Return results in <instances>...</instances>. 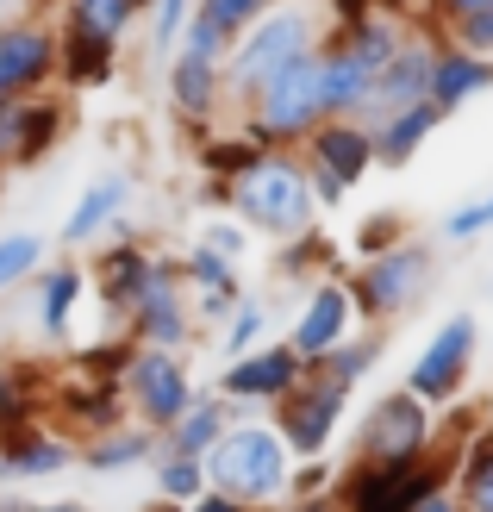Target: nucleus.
<instances>
[{
	"instance_id": "nucleus-14",
	"label": "nucleus",
	"mask_w": 493,
	"mask_h": 512,
	"mask_svg": "<svg viewBox=\"0 0 493 512\" xmlns=\"http://www.w3.org/2000/svg\"><path fill=\"white\" fill-rule=\"evenodd\" d=\"M132 313H138V338L150 350H169V344L188 338V306H181V294L169 288V269H150V281L132 300Z\"/></svg>"
},
{
	"instance_id": "nucleus-11",
	"label": "nucleus",
	"mask_w": 493,
	"mask_h": 512,
	"mask_svg": "<svg viewBox=\"0 0 493 512\" xmlns=\"http://www.w3.org/2000/svg\"><path fill=\"white\" fill-rule=\"evenodd\" d=\"M425 438H431V425H425V400L419 394H387L369 413V431H362V444H369L375 463H412Z\"/></svg>"
},
{
	"instance_id": "nucleus-4",
	"label": "nucleus",
	"mask_w": 493,
	"mask_h": 512,
	"mask_svg": "<svg viewBox=\"0 0 493 512\" xmlns=\"http://www.w3.org/2000/svg\"><path fill=\"white\" fill-rule=\"evenodd\" d=\"M213 456V481L225 494H238V500H275L281 494V481H288V450H281V438L269 425H238V431H225V438L206 450Z\"/></svg>"
},
{
	"instance_id": "nucleus-21",
	"label": "nucleus",
	"mask_w": 493,
	"mask_h": 512,
	"mask_svg": "<svg viewBox=\"0 0 493 512\" xmlns=\"http://www.w3.org/2000/svg\"><path fill=\"white\" fill-rule=\"evenodd\" d=\"M113 44L119 38H100V32H88V25H69V32L57 38V75H69V82H107Z\"/></svg>"
},
{
	"instance_id": "nucleus-44",
	"label": "nucleus",
	"mask_w": 493,
	"mask_h": 512,
	"mask_svg": "<svg viewBox=\"0 0 493 512\" xmlns=\"http://www.w3.org/2000/svg\"><path fill=\"white\" fill-rule=\"evenodd\" d=\"M194 512H238V500H225V494H213V500H200Z\"/></svg>"
},
{
	"instance_id": "nucleus-30",
	"label": "nucleus",
	"mask_w": 493,
	"mask_h": 512,
	"mask_svg": "<svg viewBox=\"0 0 493 512\" xmlns=\"http://www.w3.org/2000/svg\"><path fill=\"white\" fill-rule=\"evenodd\" d=\"M462 494H469V506H475V512H493V438H481V444H475L469 475H462Z\"/></svg>"
},
{
	"instance_id": "nucleus-9",
	"label": "nucleus",
	"mask_w": 493,
	"mask_h": 512,
	"mask_svg": "<svg viewBox=\"0 0 493 512\" xmlns=\"http://www.w3.org/2000/svg\"><path fill=\"white\" fill-rule=\"evenodd\" d=\"M344 394H350V381H313V388H294L281 394V431H288V450H300V456H319L325 450V438H331V425H337V413H344Z\"/></svg>"
},
{
	"instance_id": "nucleus-46",
	"label": "nucleus",
	"mask_w": 493,
	"mask_h": 512,
	"mask_svg": "<svg viewBox=\"0 0 493 512\" xmlns=\"http://www.w3.org/2000/svg\"><path fill=\"white\" fill-rule=\"evenodd\" d=\"M300 512H325V506H300Z\"/></svg>"
},
{
	"instance_id": "nucleus-29",
	"label": "nucleus",
	"mask_w": 493,
	"mask_h": 512,
	"mask_svg": "<svg viewBox=\"0 0 493 512\" xmlns=\"http://www.w3.org/2000/svg\"><path fill=\"white\" fill-rule=\"evenodd\" d=\"M38 238L32 232H13V238H0V294H7L13 288V281H25V275H32L38 269Z\"/></svg>"
},
{
	"instance_id": "nucleus-33",
	"label": "nucleus",
	"mask_w": 493,
	"mask_h": 512,
	"mask_svg": "<svg viewBox=\"0 0 493 512\" xmlns=\"http://www.w3.org/2000/svg\"><path fill=\"white\" fill-rule=\"evenodd\" d=\"M63 463H69L63 444H19L7 456V469H19V475H50V469H63Z\"/></svg>"
},
{
	"instance_id": "nucleus-26",
	"label": "nucleus",
	"mask_w": 493,
	"mask_h": 512,
	"mask_svg": "<svg viewBox=\"0 0 493 512\" xmlns=\"http://www.w3.org/2000/svg\"><path fill=\"white\" fill-rule=\"evenodd\" d=\"M75 294H82V275H75V269H50V275L38 281V319H44L50 338H63V331H69Z\"/></svg>"
},
{
	"instance_id": "nucleus-43",
	"label": "nucleus",
	"mask_w": 493,
	"mask_h": 512,
	"mask_svg": "<svg viewBox=\"0 0 493 512\" xmlns=\"http://www.w3.org/2000/svg\"><path fill=\"white\" fill-rule=\"evenodd\" d=\"M412 512H456V506H450L444 494H425V500H419V506H412Z\"/></svg>"
},
{
	"instance_id": "nucleus-45",
	"label": "nucleus",
	"mask_w": 493,
	"mask_h": 512,
	"mask_svg": "<svg viewBox=\"0 0 493 512\" xmlns=\"http://www.w3.org/2000/svg\"><path fill=\"white\" fill-rule=\"evenodd\" d=\"M38 512H82V506H38Z\"/></svg>"
},
{
	"instance_id": "nucleus-8",
	"label": "nucleus",
	"mask_w": 493,
	"mask_h": 512,
	"mask_svg": "<svg viewBox=\"0 0 493 512\" xmlns=\"http://www.w3.org/2000/svg\"><path fill=\"white\" fill-rule=\"evenodd\" d=\"M469 356H475V319L456 313V319H444V331L425 344L419 363H412L406 394H419V400H450V394L462 388V369H469Z\"/></svg>"
},
{
	"instance_id": "nucleus-38",
	"label": "nucleus",
	"mask_w": 493,
	"mask_h": 512,
	"mask_svg": "<svg viewBox=\"0 0 493 512\" xmlns=\"http://www.w3.org/2000/svg\"><path fill=\"white\" fill-rule=\"evenodd\" d=\"M200 250H213V256H225V263H238V256H244V232H238V225H206V238H200Z\"/></svg>"
},
{
	"instance_id": "nucleus-10",
	"label": "nucleus",
	"mask_w": 493,
	"mask_h": 512,
	"mask_svg": "<svg viewBox=\"0 0 493 512\" xmlns=\"http://www.w3.org/2000/svg\"><path fill=\"white\" fill-rule=\"evenodd\" d=\"M425 281H431V250L425 244H387L369 263V275H362V294H369L375 313H406V306L425 294Z\"/></svg>"
},
{
	"instance_id": "nucleus-39",
	"label": "nucleus",
	"mask_w": 493,
	"mask_h": 512,
	"mask_svg": "<svg viewBox=\"0 0 493 512\" xmlns=\"http://www.w3.org/2000/svg\"><path fill=\"white\" fill-rule=\"evenodd\" d=\"M19 119H25V100H0V163H13L19 150Z\"/></svg>"
},
{
	"instance_id": "nucleus-2",
	"label": "nucleus",
	"mask_w": 493,
	"mask_h": 512,
	"mask_svg": "<svg viewBox=\"0 0 493 512\" xmlns=\"http://www.w3.org/2000/svg\"><path fill=\"white\" fill-rule=\"evenodd\" d=\"M225 200L238 207L250 225H263V232H306V219H313V188H306V169L288 163V157H256L244 175H231Z\"/></svg>"
},
{
	"instance_id": "nucleus-25",
	"label": "nucleus",
	"mask_w": 493,
	"mask_h": 512,
	"mask_svg": "<svg viewBox=\"0 0 493 512\" xmlns=\"http://www.w3.org/2000/svg\"><path fill=\"white\" fill-rule=\"evenodd\" d=\"M63 132V107L57 100H25V119H19V150H13V163H32L44 157L50 144H57Z\"/></svg>"
},
{
	"instance_id": "nucleus-7",
	"label": "nucleus",
	"mask_w": 493,
	"mask_h": 512,
	"mask_svg": "<svg viewBox=\"0 0 493 512\" xmlns=\"http://www.w3.org/2000/svg\"><path fill=\"white\" fill-rule=\"evenodd\" d=\"M57 75V32H44L38 19L0 25V100H25Z\"/></svg>"
},
{
	"instance_id": "nucleus-34",
	"label": "nucleus",
	"mask_w": 493,
	"mask_h": 512,
	"mask_svg": "<svg viewBox=\"0 0 493 512\" xmlns=\"http://www.w3.org/2000/svg\"><path fill=\"white\" fill-rule=\"evenodd\" d=\"M163 494L169 500L200 494V456H169V463H163Z\"/></svg>"
},
{
	"instance_id": "nucleus-31",
	"label": "nucleus",
	"mask_w": 493,
	"mask_h": 512,
	"mask_svg": "<svg viewBox=\"0 0 493 512\" xmlns=\"http://www.w3.org/2000/svg\"><path fill=\"white\" fill-rule=\"evenodd\" d=\"M194 0H150V50H169L181 38V25H188Z\"/></svg>"
},
{
	"instance_id": "nucleus-27",
	"label": "nucleus",
	"mask_w": 493,
	"mask_h": 512,
	"mask_svg": "<svg viewBox=\"0 0 493 512\" xmlns=\"http://www.w3.org/2000/svg\"><path fill=\"white\" fill-rule=\"evenodd\" d=\"M269 7H281V0H194V19H206L213 32H225L231 44H238V32H250Z\"/></svg>"
},
{
	"instance_id": "nucleus-32",
	"label": "nucleus",
	"mask_w": 493,
	"mask_h": 512,
	"mask_svg": "<svg viewBox=\"0 0 493 512\" xmlns=\"http://www.w3.org/2000/svg\"><path fill=\"white\" fill-rule=\"evenodd\" d=\"M450 44L475 50V57H493V7H481V13H469V19H456V25H450Z\"/></svg>"
},
{
	"instance_id": "nucleus-13",
	"label": "nucleus",
	"mask_w": 493,
	"mask_h": 512,
	"mask_svg": "<svg viewBox=\"0 0 493 512\" xmlns=\"http://www.w3.org/2000/svg\"><path fill=\"white\" fill-rule=\"evenodd\" d=\"M344 331H350V294L337 288V281H325V288H313V300H306V313L294 325V350L306 363H325V356L344 344Z\"/></svg>"
},
{
	"instance_id": "nucleus-1",
	"label": "nucleus",
	"mask_w": 493,
	"mask_h": 512,
	"mask_svg": "<svg viewBox=\"0 0 493 512\" xmlns=\"http://www.w3.org/2000/svg\"><path fill=\"white\" fill-rule=\"evenodd\" d=\"M313 44H319L313 38V7H306V0H281L250 32H238V44H231V57H225V88L250 100L275 69H288L300 50H313Z\"/></svg>"
},
{
	"instance_id": "nucleus-40",
	"label": "nucleus",
	"mask_w": 493,
	"mask_h": 512,
	"mask_svg": "<svg viewBox=\"0 0 493 512\" xmlns=\"http://www.w3.org/2000/svg\"><path fill=\"white\" fill-rule=\"evenodd\" d=\"M306 188H313V200H325V207H337V200H344V182H337V175L331 169H306Z\"/></svg>"
},
{
	"instance_id": "nucleus-18",
	"label": "nucleus",
	"mask_w": 493,
	"mask_h": 512,
	"mask_svg": "<svg viewBox=\"0 0 493 512\" xmlns=\"http://www.w3.org/2000/svg\"><path fill=\"white\" fill-rule=\"evenodd\" d=\"M219 94H225V63L194 57V50H175V63H169V100H175V113L206 119Z\"/></svg>"
},
{
	"instance_id": "nucleus-17",
	"label": "nucleus",
	"mask_w": 493,
	"mask_h": 512,
	"mask_svg": "<svg viewBox=\"0 0 493 512\" xmlns=\"http://www.w3.org/2000/svg\"><path fill=\"white\" fill-rule=\"evenodd\" d=\"M319 94H325V113L331 119H356L362 100H369V69L344 50V38L319 44Z\"/></svg>"
},
{
	"instance_id": "nucleus-28",
	"label": "nucleus",
	"mask_w": 493,
	"mask_h": 512,
	"mask_svg": "<svg viewBox=\"0 0 493 512\" xmlns=\"http://www.w3.org/2000/svg\"><path fill=\"white\" fill-rule=\"evenodd\" d=\"M138 0H69V25H88L100 38H119L125 25H132Z\"/></svg>"
},
{
	"instance_id": "nucleus-15",
	"label": "nucleus",
	"mask_w": 493,
	"mask_h": 512,
	"mask_svg": "<svg viewBox=\"0 0 493 512\" xmlns=\"http://www.w3.org/2000/svg\"><path fill=\"white\" fill-rule=\"evenodd\" d=\"M493 88V57H475V50H462V44H437V57H431V100L437 107H462V100H475Z\"/></svg>"
},
{
	"instance_id": "nucleus-37",
	"label": "nucleus",
	"mask_w": 493,
	"mask_h": 512,
	"mask_svg": "<svg viewBox=\"0 0 493 512\" xmlns=\"http://www.w3.org/2000/svg\"><path fill=\"white\" fill-rule=\"evenodd\" d=\"M325 363H331V375H337V381H356L362 369L375 363V344H356V350H344V344H337V350L325 356Z\"/></svg>"
},
{
	"instance_id": "nucleus-6",
	"label": "nucleus",
	"mask_w": 493,
	"mask_h": 512,
	"mask_svg": "<svg viewBox=\"0 0 493 512\" xmlns=\"http://www.w3.org/2000/svg\"><path fill=\"white\" fill-rule=\"evenodd\" d=\"M125 394L138 400V413L150 425H175L194 406L188 369H181L169 350H132V356H125Z\"/></svg>"
},
{
	"instance_id": "nucleus-41",
	"label": "nucleus",
	"mask_w": 493,
	"mask_h": 512,
	"mask_svg": "<svg viewBox=\"0 0 493 512\" xmlns=\"http://www.w3.org/2000/svg\"><path fill=\"white\" fill-rule=\"evenodd\" d=\"M481 7H493V0H431V19L456 25V19H469V13H481Z\"/></svg>"
},
{
	"instance_id": "nucleus-20",
	"label": "nucleus",
	"mask_w": 493,
	"mask_h": 512,
	"mask_svg": "<svg viewBox=\"0 0 493 512\" xmlns=\"http://www.w3.org/2000/svg\"><path fill=\"white\" fill-rule=\"evenodd\" d=\"M437 119H444V107H437V100H419V107L381 119V132H375V163H387V169L412 163V150H419V144L437 132Z\"/></svg>"
},
{
	"instance_id": "nucleus-19",
	"label": "nucleus",
	"mask_w": 493,
	"mask_h": 512,
	"mask_svg": "<svg viewBox=\"0 0 493 512\" xmlns=\"http://www.w3.org/2000/svg\"><path fill=\"white\" fill-rule=\"evenodd\" d=\"M337 38H344V50H350L362 69H369V82H375V69H381V63L406 44V25H400V13H394V7H369L356 25H344Z\"/></svg>"
},
{
	"instance_id": "nucleus-3",
	"label": "nucleus",
	"mask_w": 493,
	"mask_h": 512,
	"mask_svg": "<svg viewBox=\"0 0 493 512\" xmlns=\"http://www.w3.org/2000/svg\"><path fill=\"white\" fill-rule=\"evenodd\" d=\"M256 107V138H306L313 125H325V94H319V44L300 50L288 69H275L263 88L250 94Z\"/></svg>"
},
{
	"instance_id": "nucleus-22",
	"label": "nucleus",
	"mask_w": 493,
	"mask_h": 512,
	"mask_svg": "<svg viewBox=\"0 0 493 512\" xmlns=\"http://www.w3.org/2000/svg\"><path fill=\"white\" fill-rule=\"evenodd\" d=\"M125 194H132V188H125V175H107V182H94L82 200H75V213L63 219V244H88L100 225H107V219L125 207Z\"/></svg>"
},
{
	"instance_id": "nucleus-35",
	"label": "nucleus",
	"mask_w": 493,
	"mask_h": 512,
	"mask_svg": "<svg viewBox=\"0 0 493 512\" xmlns=\"http://www.w3.org/2000/svg\"><path fill=\"white\" fill-rule=\"evenodd\" d=\"M144 450H150V438H113V444L88 450V463H94V469H125V463H138Z\"/></svg>"
},
{
	"instance_id": "nucleus-47",
	"label": "nucleus",
	"mask_w": 493,
	"mask_h": 512,
	"mask_svg": "<svg viewBox=\"0 0 493 512\" xmlns=\"http://www.w3.org/2000/svg\"><path fill=\"white\" fill-rule=\"evenodd\" d=\"M138 7H150V0H138Z\"/></svg>"
},
{
	"instance_id": "nucleus-42",
	"label": "nucleus",
	"mask_w": 493,
	"mask_h": 512,
	"mask_svg": "<svg viewBox=\"0 0 493 512\" xmlns=\"http://www.w3.org/2000/svg\"><path fill=\"white\" fill-rule=\"evenodd\" d=\"M256 325H263V313H256V306H244V313H238V325H231V350H244V344L256 338Z\"/></svg>"
},
{
	"instance_id": "nucleus-12",
	"label": "nucleus",
	"mask_w": 493,
	"mask_h": 512,
	"mask_svg": "<svg viewBox=\"0 0 493 512\" xmlns=\"http://www.w3.org/2000/svg\"><path fill=\"white\" fill-rule=\"evenodd\" d=\"M300 363L306 356L300 350H250V356H238V363L225 369V381H219V394H231V400H281L300 381Z\"/></svg>"
},
{
	"instance_id": "nucleus-24",
	"label": "nucleus",
	"mask_w": 493,
	"mask_h": 512,
	"mask_svg": "<svg viewBox=\"0 0 493 512\" xmlns=\"http://www.w3.org/2000/svg\"><path fill=\"white\" fill-rule=\"evenodd\" d=\"M219 438H225V406L219 400H194L188 413L175 419V438L169 444H175V456H206Z\"/></svg>"
},
{
	"instance_id": "nucleus-16",
	"label": "nucleus",
	"mask_w": 493,
	"mask_h": 512,
	"mask_svg": "<svg viewBox=\"0 0 493 512\" xmlns=\"http://www.w3.org/2000/svg\"><path fill=\"white\" fill-rule=\"evenodd\" d=\"M313 163L350 188L375 163V132H362V119H325V125H313Z\"/></svg>"
},
{
	"instance_id": "nucleus-36",
	"label": "nucleus",
	"mask_w": 493,
	"mask_h": 512,
	"mask_svg": "<svg viewBox=\"0 0 493 512\" xmlns=\"http://www.w3.org/2000/svg\"><path fill=\"white\" fill-rule=\"evenodd\" d=\"M487 225H493V194L475 200V207H462V213H450L444 219V238H475V232H487Z\"/></svg>"
},
{
	"instance_id": "nucleus-5",
	"label": "nucleus",
	"mask_w": 493,
	"mask_h": 512,
	"mask_svg": "<svg viewBox=\"0 0 493 512\" xmlns=\"http://www.w3.org/2000/svg\"><path fill=\"white\" fill-rule=\"evenodd\" d=\"M431 57H437V44L425 32H406V44L375 69L369 100H362L356 119H394L406 107H419V100H431Z\"/></svg>"
},
{
	"instance_id": "nucleus-23",
	"label": "nucleus",
	"mask_w": 493,
	"mask_h": 512,
	"mask_svg": "<svg viewBox=\"0 0 493 512\" xmlns=\"http://www.w3.org/2000/svg\"><path fill=\"white\" fill-rule=\"evenodd\" d=\"M150 269H157V263H150L138 244H113V250H107V263H100V294H107L113 306H132L138 288L150 281Z\"/></svg>"
}]
</instances>
